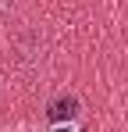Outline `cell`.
Here are the masks:
<instances>
[{
  "instance_id": "obj_1",
  "label": "cell",
  "mask_w": 128,
  "mask_h": 132,
  "mask_svg": "<svg viewBox=\"0 0 128 132\" xmlns=\"http://www.w3.org/2000/svg\"><path fill=\"white\" fill-rule=\"evenodd\" d=\"M78 114V100L75 96H57V100H50V107H46V118L50 121H68V118H75Z\"/></svg>"
},
{
  "instance_id": "obj_2",
  "label": "cell",
  "mask_w": 128,
  "mask_h": 132,
  "mask_svg": "<svg viewBox=\"0 0 128 132\" xmlns=\"http://www.w3.org/2000/svg\"><path fill=\"white\" fill-rule=\"evenodd\" d=\"M11 7H14V0H0V14H4V11H11Z\"/></svg>"
}]
</instances>
